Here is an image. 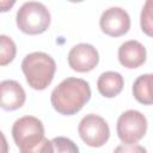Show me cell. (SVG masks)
<instances>
[{
  "mask_svg": "<svg viewBox=\"0 0 153 153\" xmlns=\"http://www.w3.org/2000/svg\"><path fill=\"white\" fill-rule=\"evenodd\" d=\"M91 98L90 84L80 78L69 76L62 80L51 92L50 103L55 111L65 116L79 112Z\"/></svg>",
  "mask_w": 153,
  "mask_h": 153,
  "instance_id": "1",
  "label": "cell"
},
{
  "mask_svg": "<svg viewBox=\"0 0 153 153\" xmlns=\"http://www.w3.org/2000/svg\"><path fill=\"white\" fill-rule=\"evenodd\" d=\"M12 137L23 153L54 152L53 143L44 137V127L41 120L33 116H23L12 126Z\"/></svg>",
  "mask_w": 153,
  "mask_h": 153,
  "instance_id": "2",
  "label": "cell"
},
{
  "mask_svg": "<svg viewBox=\"0 0 153 153\" xmlns=\"http://www.w3.org/2000/svg\"><path fill=\"white\" fill-rule=\"evenodd\" d=\"M22 71L30 87L37 91L45 90L53 81L56 71L54 59L42 51L27 54L22 61Z\"/></svg>",
  "mask_w": 153,
  "mask_h": 153,
  "instance_id": "3",
  "label": "cell"
},
{
  "mask_svg": "<svg viewBox=\"0 0 153 153\" xmlns=\"http://www.w3.org/2000/svg\"><path fill=\"white\" fill-rule=\"evenodd\" d=\"M18 29L26 35L43 33L50 25V12L37 1H29L22 5L16 17Z\"/></svg>",
  "mask_w": 153,
  "mask_h": 153,
  "instance_id": "4",
  "label": "cell"
},
{
  "mask_svg": "<svg viewBox=\"0 0 153 153\" xmlns=\"http://www.w3.org/2000/svg\"><path fill=\"white\" fill-rule=\"evenodd\" d=\"M116 130L124 145H136L147 131V120L137 110H127L120 115Z\"/></svg>",
  "mask_w": 153,
  "mask_h": 153,
  "instance_id": "5",
  "label": "cell"
},
{
  "mask_svg": "<svg viewBox=\"0 0 153 153\" xmlns=\"http://www.w3.org/2000/svg\"><path fill=\"white\" fill-rule=\"evenodd\" d=\"M78 133L81 140L90 147H102L110 137V128L106 121L94 114H88L79 123Z\"/></svg>",
  "mask_w": 153,
  "mask_h": 153,
  "instance_id": "6",
  "label": "cell"
},
{
  "mask_svg": "<svg viewBox=\"0 0 153 153\" xmlns=\"http://www.w3.org/2000/svg\"><path fill=\"white\" fill-rule=\"evenodd\" d=\"M102 31L111 37L126 35L130 29V17L121 7H110L105 10L99 19Z\"/></svg>",
  "mask_w": 153,
  "mask_h": 153,
  "instance_id": "7",
  "label": "cell"
},
{
  "mask_svg": "<svg viewBox=\"0 0 153 153\" xmlns=\"http://www.w3.org/2000/svg\"><path fill=\"white\" fill-rule=\"evenodd\" d=\"M99 62V54L97 49L87 43H79L74 45L68 53L69 67L79 73L92 71Z\"/></svg>",
  "mask_w": 153,
  "mask_h": 153,
  "instance_id": "8",
  "label": "cell"
},
{
  "mask_svg": "<svg viewBox=\"0 0 153 153\" xmlns=\"http://www.w3.org/2000/svg\"><path fill=\"white\" fill-rule=\"evenodd\" d=\"M146 56V48L135 39L127 41L118 48V61L123 67L129 69H134L143 65Z\"/></svg>",
  "mask_w": 153,
  "mask_h": 153,
  "instance_id": "9",
  "label": "cell"
},
{
  "mask_svg": "<svg viewBox=\"0 0 153 153\" xmlns=\"http://www.w3.org/2000/svg\"><path fill=\"white\" fill-rule=\"evenodd\" d=\"M1 108L5 111H13L22 108L25 103L26 94L24 88L16 80H4L0 84Z\"/></svg>",
  "mask_w": 153,
  "mask_h": 153,
  "instance_id": "10",
  "label": "cell"
},
{
  "mask_svg": "<svg viewBox=\"0 0 153 153\" xmlns=\"http://www.w3.org/2000/svg\"><path fill=\"white\" fill-rule=\"evenodd\" d=\"M123 76L117 72H104L97 80V88L99 93L105 98H114L118 96L123 88Z\"/></svg>",
  "mask_w": 153,
  "mask_h": 153,
  "instance_id": "11",
  "label": "cell"
},
{
  "mask_svg": "<svg viewBox=\"0 0 153 153\" xmlns=\"http://www.w3.org/2000/svg\"><path fill=\"white\" fill-rule=\"evenodd\" d=\"M133 96L134 98L143 104L152 105L153 104V74H142L137 76V79L133 84Z\"/></svg>",
  "mask_w": 153,
  "mask_h": 153,
  "instance_id": "12",
  "label": "cell"
},
{
  "mask_svg": "<svg viewBox=\"0 0 153 153\" xmlns=\"http://www.w3.org/2000/svg\"><path fill=\"white\" fill-rule=\"evenodd\" d=\"M17 53V48L12 38L6 35L0 36V65L6 66L13 61Z\"/></svg>",
  "mask_w": 153,
  "mask_h": 153,
  "instance_id": "13",
  "label": "cell"
},
{
  "mask_svg": "<svg viewBox=\"0 0 153 153\" xmlns=\"http://www.w3.org/2000/svg\"><path fill=\"white\" fill-rule=\"evenodd\" d=\"M140 25L143 33L153 37V0H146L140 16Z\"/></svg>",
  "mask_w": 153,
  "mask_h": 153,
  "instance_id": "14",
  "label": "cell"
},
{
  "mask_svg": "<svg viewBox=\"0 0 153 153\" xmlns=\"http://www.w3.org/2000/svg\"><path fill=\"white\" fill-rule=\"evenodd\" d=\"M51 143H53L54 152H63V153L65 152H69V153L79 152L78 146L71 139H67V137H63V136L54 137L51 140Z\"/></svg>",
  "mask_w": 153,
  "mask_h": 153,
  "instance_id": "15",
  "label": "cell"
},
{
  "mask_svg": "<svg viewBox=\"0 0 153 153\" xmlns=\"http://www.w3.org/2000/svg\"><path fill=\"white\" fill-rule=\"evenodd\" d=\"M14 4H16V0H0V11L7 12L13 7Z\"/></svg>",
  "mask_w": 153,
  "mask_h": 153,
  "instance_id": "16",
  "label": "cell"
},
{
  "mask_svg": "<svg viewBox=\"0 0 153 153\" xmlns=\"http://www.w3.org/2000/svg\"><path fill=\"white\" fill-rule=\"evenodd\" d=\"M129 146H130L129 148L128 147H117L116 151H141V152H145L146 151L145 148H142L140 146H137V147H135L134 145H129Z\"/></svg>",
  "mask_w": 153,
  "mask_h": 153,
  "instance_id": "17",
  "label": "cell"
},
{
  "mask_svg": "<svg viewBox=\"0 0 153 153\" xmlns=\"http://www.w3.org/2000/svg\"><path fill=\"white\" fill-rule=\"evenodd\" d=\"M68 1H71V2H81L84 0H68Z\"/></svg>",
  "mask_w": 153,
  "mask_h": 153,
  "instance_id": "18",
  "label": "cell"
}]
</instances>
